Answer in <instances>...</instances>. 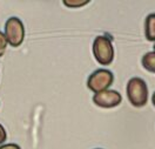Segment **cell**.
<instances>
[{"mask_svg": "<svg viewBox=\"0 0 155 149\" xmlns=\"http://www.w3.org/2000/svg\"><path fill=\"white\" fill-rule=\"evenodd\" d=\"M142 66L146 70L155 73V52H148L142 57Z\"/></svg>", "mask_w": 155, "mask_h": 149, "instance_id": "52a82bcc", "label": "cell"}, {"mask_svg": "<svg viewBox=\"0 0 155 149\" xmlns=\"http://www.w3.org/2000/svg\"><path fill=\"white\" fill-rule=\"evenodd\" d=\"M93 55L100 65H110L114 59V47L106 35H99L93 41Z\"/></svg>", "mask_w": 155, "mask_h": 149, "instance_id": "7a4b0ae2", "label": "cell"}, {"mask_svg": "<svg viewBox=\"0 0 155 149\" xmlns=\"http://www.w3.org/2000/svg\"><path fill=\"white\" fill-rule=\"evenodd\" d=\"M114 75L108 70H97L93 72L87 80V87L94 94L109 89V87L113 85Z\"/></svg>", "mask_w": 155, "mask_h": 149, "instance_id": "3957f363", "label": "cell"}, {"mask_svg": "<svg viewBox=\"0 0 155 149\" xmlns=\"http://www.w3.org/2000/svg\"><path fill=\"white\" fill-rule=\"evenodd\" d=\"M88 2V0H64V4L67 7H82Z\"/></svg>", "mask_w": 155, "mask_h": 149, "instance_id": "ba28073f", "label": "cell"}, {"mask_svg": "<svg viewBox=\"0 0 155 149\" xmlns=\"http://www.w3.org/2000/svg\"><path fill=\"white\" fill-rule=\"evenodd\" d=\"M152 102H153V105L155 106V92L154 94H153V96H152Z\"/></svg>", "mask_w": 155, "mask_h": 149, "instance_id": "7c38bea8", "label": "cell"}, {"mask_svg": "<svg viewBox=\"0 0 155 149\" xmlns=\"http://www.w3.org/2000/svg\"><path fill=\"white\" fill-rule=\"evenodd\" d=\"M127 98L136 108L145 107L148 101V87L143 79L132 78L127 83Z\"/></svg>", "mask_w": 155, "mask_h": 149, "instance_id": "6da1fadb", "label": "cell"}, {"mask_svg": "<svg viewBox=\"0 0 155 149\" xmlns=\"http://www.w3.org/2000/svg\"><path fill=\"white\" fill-rule=\"evenodd\" d=\"M7 45H8V42H7V40H6L5 34H4L2 32H0V58L5 54L6 48H7Z\"/></svg>", "mask_w": 155, "mask_h": 149, "instance_id": "9c48e42d", "label": "cell"}, {"mask_svg": "<svg viewBox=\"0 0 155 149\" xmlns=\"http://www.w3.org/2000/svg\"><path fill=\"white\" fill-rule=\"evenodd\" d=\"M145 37L148 41H155V13H150L146 18Z\"/></svg>", "mask_w": 155, "mask_h": 149, "instance_id": "8992f818", "label": "cell"}, {"mask_svg": "<svg viewBox=\"0 0 155 149\" xmlns=\"http://www.w3.org/2000/svg\"><path fill=\"white\" fill-rule=\"evenodd\" d=\"M6 139H7V134H6V130H5V128L2 127V125L0 123V146L6 141Z\"/></svg>", "mask_w": 155, "mask_h": 149, "instance_id": "30bf717a", "label": "cell"}, {"mask_svg": "<svg viewBox=\"0 0 155 149\" xmlns=\"http://www.w3.org/2000/svg\"><path fill=\"white\" fill-rule=\"evenodd\" d=\"M0 149H21L15 143H7V144H1L0 146Z\"/></svg>", "mask_w": 155, "mask_h": 149, "instance_id": "8fae6325", "label": "cell"}, {"mask_svg": "<svg viewBox=\"0 0 155 149\" xmlns=\"http://www.w3.org/2000/svg\"><path fill=\"white\" fill-rule=\"evenodd\" d=\"M154 52H155V44H154Z\"/></svg>", "mask_w": 155, "mask_h": 149, "instance_id": "4fadbf2b", "label": "cell"}, {"mask_svg": "<svg viewBox=\"0 0 155 149\" xmlns=\"http://www.w3.org/2000/svg\"><path fill=\"white\" fill-rule=\"evenodd\" d=\"M5 37L12 47H19L25 39V26L19 18L12 17L5 24Z\"/></svg>", "mask_w": 155, "mask_h": 149, "instance_id": "277c9868", "label": "cell"}, {"mask_svg": "<svg viewBox=\"0 0 155 149\" xmlns=\"http://www.w3.org/2000/svg\"><path fill=\"white\" fill-rule=\"evenodd\" d=\"M122 101V96L116 90L107 89L93 95V102L100 108H114Z\"/></svg>", "mask_w": 155, "mask_h": 149, "instance_id": "5b68a950", "label": "cell"}, {"mask_svg": "<svg viewBox=\"0 0 155 149\" xmlns=\"http://www.w3.org/2000/svg\"><path fill=\"white\" fill-rule=\"evenodd\" d=\"M95 149H101V148H95Z\"/></svg>", "mask_w": 155, "mask_h": 149, "instance_id": "5bb4252c", "label": "cell"}]
</instances>
